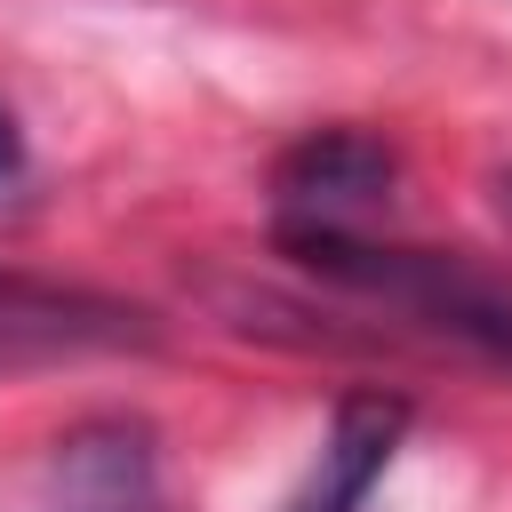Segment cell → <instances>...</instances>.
<instances>
[{"mask_svg":"<svg viewBox=\"0 0 512 512\" xmlns=\"http://www.w3.org/2000/svg\"><path fill=\"white\" fill-rule=\"evenodd\" d=\"M280 248L352 288V296H376L488 360L512 368V272H488L472 256H440V248H392V240H360V232H320V224H280Z\"/></svg>","mask_w":512,"mask_h":512,"instance_id":"1","label":"cell"},{"mask_svg":"<svg viewBox=\"0 0 512 512\" xmlns=\"http://www.w3.org/2000/svg\"><path fill=\"white\" fill-rule=\"evenodd\" d=\"M160 328L144 304L40 280V272H0V368H48V360H88V352H144Z\"/></svg>","mask_w":512,"mask_h":512,"instance_id":"2","label":"cell"},{"mask_svg":"<svg viewBox=\"0 0 512 512\" xmlns=\"http://www.w3.org/2000/svg\"><path fill=\"white\" fill-rule=\"evenodd\" d=\"M392 144L368 136V128H312L280 152L272 168V192H280V216L288 224H320V232H352V216L384 208L392 200Z\"/></svg>","mask_w":512,"mask_h":512,"instance_id":"3","label":"cell"},{"mask_svg":"<svg viewBox=\"0 0 512 512\" xmlns=\"http://www.w3.org/2000/svg\"><path fill=\"white\" fill-rule=\"evenodd\" d=\"M408 408L384 400V392H360L336 408V432H328V464H320V488L296 504V512H360L368 480L392 464V440H400Z\"/></svg>","mask_w":512,"mask_h":512,"instance_id":"4","label":"cell"},{"mask_svg":"<svg viewBox=\"0 0 512 512\" xmlns=\"http://www.w3.org/2000/svg\"><path fill=\"white\" fill-rule=\"evenodd\" d=\"M16 168H24V128H16V112L0 104V184H16Z\"/></svg>","mask_w":512,"mask_h":512,"instance_id":"5","label":"cell"},{"mask_svg":"<svg viewBox=\"0 0 512 512\" xmlns=\"http://www.w3.org/2000/svg\"><path fill=\"white\" fill-rule=\"evenodd\" d=\"M496 200H504V216H512V176H496Z\"/></svg>","mask_w":512,"mask_h":512,"instance_id":"6","label":"cell"}]
</instances>
